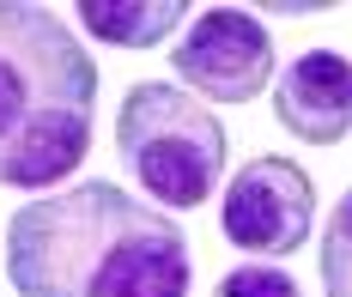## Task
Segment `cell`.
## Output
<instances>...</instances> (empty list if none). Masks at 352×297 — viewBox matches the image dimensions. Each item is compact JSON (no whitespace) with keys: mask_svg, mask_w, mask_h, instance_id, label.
Masks as SVG:
<instances>
[{"mask_svg":"<svg viewBox=\"0 0 352 297\" xmlns=\"http://www.w3.org/2000/svg\"><path fill=\"white\" fill-rule=\"evenodd\" d=\"M19 297H188V237L116 182H73L6 224Z\"/></svg>","mask_w":352,"mask_h":297,"instance_id":"obj_1","label":"cell"},{"mask_svg":"<svg viewBox=\"0 0 352 297\" xmlns=\"http://www.w3.org/2000/svg\"><path fill=\"white\" fill-rule=\"evenodd\" d=\"M98 67L61 12L0 0V188H49L91 152Z\"/></svg>","mask_w":352,"mask_h":297,"instance_id":"obj_2","label":"cell"},{"mask_svg":"<svg viewBox=\"0 0 352 297\" xmlns=\"http://www.w3.org/2000/svg\"><path fill=\"white\" fill-rule=\"evenodd\" d=\"M116 146L128 176L152 194V206H207V194L225 176V128L207 115L201 97L182 85L146 79L122 97L116 115Z\"/></svg>","mask_w":352,"mask_h":297,"instance_id":"obj_3","label":"cell"},{"mask_svg":"<svg viewBox=\"0 0 352 297\" xmlns=\"http://www.w3.org/2000/svg\"><path fill=\"white\" fill-rule=\"evenodd\" d=\"M310 224H316V182L304 176V164H292L280 152L249 158L225 182L219 230L243 255H292L304 249Z\"/></svg>","mask_w":352,"mask_h":297,"instance_id":"obj_4","label":"cell"},{"mask_svg":"<svg viewBox=\"0 0 352 297\" xmlns=\"http://www.w3.org/2000/svg\"><path fill=\"white\" fill-rule=\"evenodd\" d=\"M170 67L188 91L212 104H249L274 79V37L243 6H207L182 25Z\"/></svg>","mask_w":352,"mask_h":297,"instance_id":"obj_5","label":"cell"},{"mask_svg":"<svg viewBox=\"0 0 352 297\" xmlns=\"http://www.w3.org/2000/svg\"><path fill=\"white\" fill-rule=\"evenodd\" d=\"M274 115L292 140L334 146L352 134V61L334 49H304L274 79Z\"/></svg>","mask_w":352,"mask_h":297,"instance_id":"obj_6","label":"cell"},{"mask_svg":"<svg viewBox=\"0 0 352 297\" xmlns=\"http://www.w3.org/2000/svg\"><path fill=\"white\" fill-rule=\"evenodd\" d=\"M182 19H195L182 0H79V25L116 49H152L176 37Z\"/></svg>","mask_w":352,"mask_h":297,"instance_id":"obj_7","label":"cell"},{"mask_svg":"<svg viewBox=\"0 0 352 297\" xmlns=\"http://www.w3.org/2000/svg\"><path fill=\"white\" fill-rule=\"evenodd\" d=\"M322 292L352 297V188L334 200L328 230H322Z\"/></svg>","mask_w":352,"mask_h":297,"instance_id":"obj_8","label":"cell"},{"mask_svg":"<svg viewBox=\"0 0 352 297\" xmlns=\"http://www.w3.org/2000/svg\"><path fill=\"white\" fill-rule=\"evenodd\" d=\"M212 297H304V285L285 273V267H267V261H249V267H231L219 279Z\"/></svg>","mask_w":352,"mask_h":297,"instance_id":"obj_9","label":"cell"}]
</instances>
